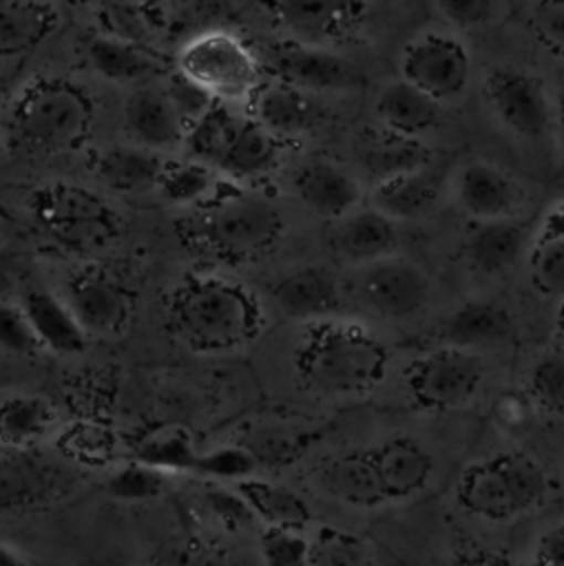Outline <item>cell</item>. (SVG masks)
<instances>
[{
	"label": "cell",
	"mask_w": 564,
	"mask_h": 566,
	"mask_svg": "<svg viewBox=\"0 0 564 566\" xmlns=\"http://www.w3.org/2000/svg\"><path fill=\"white\" fill-rule=\"evenodd\" d=\"M442 418L414 416V424L323 458L314 482L336 504L361 513L407 511L442 495L478 433H449Z\"/></svg>",
	"instance_id": "1"
},
{
	"label": "cell",
	"mask_w": 564,
	"mask_h": 566,
	"mask_svg": "<svg viewBox=\"0 0 564 566\" xmlns=\"http://www.w3.org/2000/svg\"><path fill=\"white\" fill-rule=\"evenodd\" d=\"M440 497L467 524L504 535L553 511L560 493L544 458L502 433L489 444L473 440Z\"/></svg>",
	"instance_id": "2"
},
{
	"label": "cell",
	"mask_w": 564,
	"mask_h": 566,
	"mask_svg": "<svg viewBox=\"0 0 564 566\" xmlns=\"http://www.w3.org/2000/svg\"><path fill=\"white\" fill-rule=\"evenodd\" d=\"M299 327L292 369L305 394L352 402L365 400L387 385L396 354L365 318L338 314Z\"/></svg>",
	"instance_id": "3"
},
{
	"label": "cell",
	"mask_w": 564,
	"mask_h": 566,
	"mask_svg": "<svg viewBox=\"0 0 564 566\" xmlns=\"http://www.w3.org/2000/svg\"><path fill=\"white\" fill-rule=\"evenodd\" d=\"M168 332L190 352L223 356L250 347L265 329V305L246 283L197 270L181 276L164 301Z\"/></svg>",
	"instance_id": "4"
},
{
	"label": "cell",
	"mask_w": 564,
	"mask_h": 566,
	"mask_svg": "<svg viewBox=\"0 0 564 566\" xmlns=\"http://www.w3.org/2000/svg\"><path fill=\"white\" fill-rule=\"evenodd\" d=\"M498 360L449 345L422 343L403 360L396 358L389 380L396 385L405 413L425 418L476 416L478 407L487 402L493 407L502 394L493 391Z\"/></svg>",
	"instance_id": "5"
},
{
	"label": "cell",
	"mask_w": 564,
	"mask_h": 566,
	"mask_svg": "<svg viewBox=\"0 0 564 566\" xmlns=\"http://www.w3.org/2000/svg\"><path fill=\"white\" fill-rule=\"evenodd\" d=\"M283 228L272 199L237 184L179 219V237L190 250L230 265L263 256L281 241Z\"/></svg>",
	"instance_id": "6"
},
{
	"label": "cell",
	"mask_w": 564,
	"mask_h": 566,
	"mask_svg": "<svg viewBox=\"0 0 564 566\" xmlns=\"http://www.w3.org/2000/svg\"><path fill=\"white\" fill-rule=\"evenodd\" d=\"M394 544L391 559L400 566H515L504 535L467 524L440 495L400 511Z\"/></svg>",
	"instance_id": "7"
},
{
	"label": "cell",
	"mask_w": 564,
	"mask_h": 566,
	"mask_svg": "<svg viewBox=\"0 0 564 566\" xmlns=\"http://www.w3.org/2000/svg\"><path fill=\"white\" fill-rule=\"evenodd\" d=\"M93 104L84 88L64 77H35L13 97L4 133L27 155H66L88 139Z\"/></svg>",
	"instance_id": "8"
},
{
	"label": "cell",
	"mask_w": 564,
	"mask_h": 566,
	"mask_svg": "<svg viewBox=\"0 0 564 566\" xmlns=\"http://www.w3.org/2000/svg\"><path fill=\"white\" fill-rule=\"evenodd\" d=\"M281 142L259 126L248 111L217 102L186 130V157L201 161L241 186L270 175L281 159Z\"/></svg>",
	"instance_id": "9"
},
{
	"label": "cell",
	"mask_w": 564,
	"mask_h": 566,
	"mask_svg": "<svg viewBox=\"0 0 564 566\" xmlns=\"http://www.w3.org/2000/svg\"><path fill=\"white\" fill-rule=\"evenodd\" d=\"M345 272V298L369 321L385 327H416L434 321L436 279L405 250Z\"/></svg>",
	"instance_id": "10"
},
{
	"label": "cell",
	"mask_w": 564,
	"mask_h": 566,
	"mask_svg": "<svg viewBox=\"0 0 564 566\" xmlns=\"http://www.w3.org/2000/svg\"><path fill=\"white\" fill-rule=\"evenodd\" d=\"M29 214L42 237L71 252H100L119 237V214L86 186L51 181L29 197Z\"/></svg>",
	"instance_id": "11"
},
{
	"label": "cell",
	"mask_w": 564,
	"mask_h": 566,
	"mask_svg": "<svg viewBox=\"0 0 564 566\" xmlns=\"http://www.w3.org/2000/svg\"><path fill=\"white\" fill-rule=\"evenodd\" d=\"M480 97L489 117L509 137L522 144H555L560 97L537 71L493 64L480 77Z\"/></svg>",
	"instance_id": "12"
},
{
	"label": "cell",
	"mask_w": 564,
	"mask_h": 566,
	"mask_svg": "<svg viewBox=\"0 0 564 566\" xmlns=\"http://www.w3.org/2000/svg\"><path fill=\"white\" fill-rule=\"evenodd\" d=\"M175 71L206 88L217 102L232 106H248L265 82L254 51L226 29H208L184 42Z\"/></svg>",
	"instance_id": "13"
},
{
	"label": "cell",
	"mask_w": 564,
	"mask_h": 566,
	"mask_svg": "<svg viewBox=\"0 0 564 566\" xmlns=\"http://www.w3.org/2000/svg\"><path fill=\"white\" fill-rule=\"evenodd\" d=\"M396 75L440 106L460 104L476 80V62L464 35L429 27L409 35L396 57Z\"/></svg>",
	"instance_id": "14"
},
{
	"label": "cell",
	"mask_w": 564,
	"mask_h": 566,
	"mask_svg": "<svg viewBox=\"0 0 564 566\" xmlns=\"http://www.w3.org/2000/svg\"><path fill=\"white\" fill-rule=\"evenodd\" d=\"M447 208L467 223L526 217V190L502 164L484 155H467L447 166Z\"/></svg>",
	"instance_id": "15"
},
{
	"label": "cell",
	"mask_w": 564,
	"mask_h": 566,
	"mask_svg": "<svg viewBox=\"0 0 564 566\" xmlns=\"http://www.w3.org/2000/svg\"><path fill=\"white\" fill-rule=\"evenodd\" d=\"M520 338V323L509 303L493 294H469L445 307L427 325L422 343L502 358Z\"/></svg>",
	"instance_id": "16"
},
{
	"label": "cell",
	"mask_w": 564,
	"mask_h": 566,
	"mask_svg": "<svg viewBox=\"0 0 564 566\" xmlns=\"http://www.w3.org/2000/svg\"><path fill=\"white\" fill-rule=\"evenodd\" d=\"M272 77L288 82L314 97L352 93L365 86L363 69L334 46L285 40L268 51Z\"/></svg>",
	"instance_id": "17"
},
{
	"label": "cell",
	"mask_w": 564,
	"mask_h": 566,
	"mask_svg": "<svg viewBox=\"0 0 564 566\" xmlns=\"http://www.w3.org/2000/svg\"><path fill=\"white\" fill-rule=\"evenodd\" d=\"M531 230L526 217L467 223L458 241V263L480 285H498L522 272Z\"/></svg>",
	"instance_id": "18"
},
{
	"label": "cell",
	"mask_w": 564,
	"mask_h": 566,
	"mask_svg": "<svg viewBox=\"0 0 564 566\" xmlns=\"http://www.w3.org/2000/svg\"><path fill=\"white\" fill-rule=\"evenodd\" d=\"M290 192L314 217L332 223L367 201L363 177L330 157H312L290 175Z\"/></svg>",
	"instance_id": "19"
},
{
	"label": "cell",
	"mask_w": 564,
	"mask_h": 566,
	"mask_svg": "<svg viewBox=\"0 0 564 566\" xmlns=\"http://www.w3.org/2000/svg\"><path fill=\"white\" fill-rule=\"evenodd\" d=\"M62 296L88 336H117L130 323L133 294L108 270L84 268L71 274Z\"/></svg>",
	"instance_id": "20"
},
{
	"label": "cell",
	"mask_w": 564,
	"mask_h": 566,
	"mask_svg": "<svg viewBox=\"0 0 564 566\" xmlns=\"http://www.w3.org/2000/svg\"><path fill=\"white\" fill-rule=\"evenodd\" d=\"M270 301L279 316L305 325L345 314V283L327 265H299L270 283Z\"/></svg>",
	"instance_id": "21"
},
{
	"label": "cell",
	"mask_w": 564,
	"mask_h": 566,
	"mask_svg": "<svg viewBox=\"0 0 564 566\" xmlns=\"http://www.w3.org/2000/svg\"><path fill=\"white\" fill-rule=\"evenodd\" d=\"M447 168L434 161L391 175L367 188V203L400 228L429 221L447 206Z\"/></svg>",
	"instance_id": "22"
},
{
	"label": "cell",
	"mask_w": 564,
	"mask_h": 566,
	"mask_svg": "<svg viewBox=\"0 0 564 566\" xmlns=\"http://www.w3.org/2000/svg\"><path fill=\"white\" fill-rule=\"evenodd\" d=\"M268 9L288 40L336 49L365 18L367 0H270Z\"/></svg>",
	"instance_id": "23"
},
{
	"label": "cell",
	"mask_w": 564,
	"mask_h": 566,
	"mask_svg": "<svg viewBox=\"0 0 564 566\" xmlns=\"http://www.w3.org/2000/svg\"><path fill=\"white\" fill-rule=\"evenodd\" d=\"M403 230L367 201L327 223V250L343 270L363 268L403 252Z\"/></svg>",
	"instance_id": "24"
},
{
	"label": "cell",
	"mask_w": 564,
	"mask_h": 566,
	"mask_svg": "<svg viewBox=\"0 0 564 566\" xmlns=\"http://www.w3.org/2000/svg\"><path fill=\"white\" fill-rule=\"evenodd\" d=\"M73 475L33 451L0 449V511H31L71 491Z\"/></svg>",
	"instance_id": "25"
},
{
	"label": "cell",
	"mask_w": 564,
	"mask_h": 566,
	"mask_svg": "<svg viewBox=\"0 0 564 566\" xmlns=\"http://www.w3.org/2000/svg\"><path fill=\"white\" fill-rule=\"evenodd\" d=\"M122 119L130 144L161 155L184 148L186 124L168 99L164 84L144 82L133 86L124 99Z\"/></svg>",
	"instance_id": "26"
},
{
	"label": "cell",
	"mask_w": 564,
	"mask_h": 566,
	"mask_svg": "<svg viewBox=\"0 0 564 566\" xmlns=\"http://www.w3.org/2000/svg\"><path fill=\"white\" fill-rule=\"evenodd\" d=\"M533 296L555 305L564 298V197L533 223L522 272Z\"/></svg>",
	"instance_id": "27"
},
{
	"label": "cell",
	"mask_w": 564,
	"mask_h": 566,
	"mask_svg": "<svg viewBox=\"0 0 564 566\" xmlns=\"http://www.w3.org/2000/svg\"><path fill=\"white\" fill-rule=\"evenodd\" d=\"M372 111L378 128L403 139L427 144V137L442 124L445 106L396 75L376 88Z\"/></svg>",
	"instance_id": "28"
},
{
	"label": "cell",
	"mask_w": 564,
	"mask_h": 566,
	"mask_svg": "<svg viewBox=\"0 0 564 566\" xmlns=\"http://www.w3.org/2000/svg\"><path fill=\"white\" fill-rule=\"evenodd\" d=\"M246 111L281 144L305 137L321 117L314 95L276 77L259 86Z\"/></svg>",
	"instance_id": "29"
},
{
	"label": "cell",
	"mask_w": 564,
	"mask_h": 566,
	"mask_svg": "<svg viewBox=\"0 0 564 566\" xmlns=\"http://www.w3.org/2000/svg\"><path fill=\"white\" fill-rule=\"evenodd\" d=\"M518 391L533 416L564 429V345L533 349L522 365Z\"/></svg>",
	"instance_id": "30"
},
{
	"label": "cell",
	"mask_w": 564,
	"mask_h": 566,
	"mask_svg": "<svg viewBox=\"0 0 564 566\" xmlns=\"http://www.w3.org/2000/svg\"><path fill=\"white\" fill-rule=\"evenodd\" d=\"M42 349L58 356L84 352L88 334L77 323L62 294L49 290H29L20 303Z\"/></svg>",
	"instance_id": "31"
},
{
	"label": "cell",
	"mask_w": 564,
	"mask_h": 566,
	"mask_svg": "<svg viewBox=\"0 0 564 566\" xmlns=\"http://www.w3.org/2000/svg\"><path fill=\"white\" fill-rule=\"evenodd\" d=\"M84 57L100 77L115 84H128L130 88L150 82L161 71V64L153 53L117 33H95L86 38Z\"/></svg>",
	"instance_id": "32"
},
{
	"label": "cell",
	"mask_w": 564,
	"mask_h": 566,
	"mask_svg": "<svg viewBox=\"0 0 564 566\" xmlns=\"http://www.w3.org/2000/svg\"><path fill=\"white\" fill-rule=\"evenodd\" d=\"M166 159V155L137 144H117L97 155L95 175L113 192L142 195L157 190Z\"/></svg>",
	"instance_id": "33"
},
{
	"label": "cell",
	"mask_w": 564,
	"mask_h": 566,
	"mask_svg": "<svg viewBox=\"0 0 564 566\" xmlns=\"http://www.w3.org/2000/svg\"><path fill=\"white\" fill-rule=\"evenodd\" d=\"M356 150L358 168L354 170L363 177L367 188L380 179L434 161L425 142L403 139L378 128L376 124L365 135H361Z\"/></svg>",
	"instance_id": "34"
},
{
	"label": "cell",
	"mask_w": 564,
	"mask_h": 566,
	"mask_svg": "<svg viewBox=\"0 0 564 566\" xmlns=\"http://www.w3.org/2000/svg\"><path fill=\"white\" fill-rule=\"evenodd\" d=\"M58 427V409L35 394H13L0 400V449L33 451Z\"/></svg>",
	"instance_id": "35"
},
{
	"label": "cell",
	"mask_w": 564,
	"mask_h": 566,
	"mask_svg": "<svg viewBox=\"0 0 564 566\" xmlns=\"http://www.w3.org/2000/svg\"><path fill=\"white\" fill-rule=\"evenodd\" d=\"M55 24L58 9L49 0H0V60L27 55Z\"/></svg>",
	"instance_id": "36"
},
{
	"label": "cell",
	"mask_w": 564,
	"mask_h": 566,
	"mask_svg": "<svg viewBox=\"0 0 564 566\" xmlns=\"http://www.w3.org/2000/svg\"><path fill=\"white\" fill-rule=\"evenodd\" d=\"M234 489L252 511L254 520H261L265 526L307 531L312 524V509L307 500L285 484L252 475L237 482Z\"/></svg>",
	"instance_id": "37"
},
{
	"label": "cell",
	"mask_w": 564,
	"mask_h": 566,
	"mask_svg": "<svg viewBox=\"0 0 564 566\" xmlns=\"http://www.w3.org/2000/svg\"><path fill=\"white\" fill-rule=\"evenodd\" d=\"M307 566H387L374 542L336 524L314 526Z\"/></svg>",
	"instance_id": "38"
},
{
	"label": "cell",
	"mask_w": 564,
	"mask_h": 566,
	"mask_svg": "<svg viewBox=\"0 0 564 566\" xmlns=\"http://www.w3.org/2000/svg\"><path fill=\"white\" fill-rule=\"evenodd\" d=\"M226 181L228 179L217 175L212 168L190 157L166 159L164 172L157 184V192L173 206L195 210L208 203L212 197H217L223 190L221 184Z\"/></svg>",
	"instance_id": "39"
},
{
	"label": "cell",
	"mask_w": 564,
	"mask_h": 566,
	"mask_svg": "<svg viewBox=\"0 0 564 566\" xmlns=\"http://www.w3.org/2000/svg\"><path fill=\"white\" fill-rule=\"evenodd\" d=\"M197 455L199 451L195 449L190 433L181 424H161L148 431L137 440L133 451V460H139L166 473H192Z\"/></svg>",
	"instance_id": "40"
},
{
	"label": "cell",
	"mask_w": 564,
	"mask_h": 566,
	"mask_svg": "<svg viewBox=\"0 0 564 566\" xmlns=\"http://www.w3.org/2000/svg\"><path fill=\"white\" fill-rule=\"evenodd\" d=\"M515 566H564V511H549L526 524Z\"/></svg>",
	"instance_id": "41"
},
{
	"label": "cell",
	"mask_w": 564,
	"mask_h": 566,
	"mask_svg": "<svg viewBox=\"0 0 564 566\" xmlns=\"http://www.w3.org/2000/svg\"><path fill=\"white\" fill-rule=\"evenodd\" d=\"M431 9L440 27L469 35L500 24L506 15V0H431Z\"/></svg>",
	"instance_id": "42"
},
{
	"label": "cell",
	"mask_w": 564,
	"mask_h": 566,
	"mask_svg": "<svg viewBox=\"0 0 564 566\" xmlns=\"http://www.w3.org/2000/svg\"><path fill=\"white\" fill-rule=\"evenodd\" d=\"M168 489V473L144 464L139 460H128L119 464L106 482L111 497L122 502H146L159 497Z\"/></svg>",
	"instance_id": "43"
},
{
	"label": "cell",
	"mask_w": 564,
	"mask_h": 566,
	"mask_svg": "<svg viewBox=\"0 0 564 566\" xmlns=\"http://www.w3.org/2000/svg\"><path fill=\"white\" fill-rule=\"evenodd\" d=\"M259 460L246 444H221L210 451H201L195 460L192 473L212 482H241L254 475Z\"/></svg>",
	"instance_id": "44"
},
{
	"label": "cell",
	"mask_w": 564,
	"mask_h": 566,
	"mask_svg": "<svg viewBox=\"0 0 564 566\" xmlns=\"http://www.w3.org/2000/svg\"><path fill=\"white\" fill-rule=\"evenodd\" d=\"M62 453L75 462L104 464L115 455V438L100 422H73L60 438Z\"/></svg>",
	"instance_id": "45"
},
{
	"label": "cell",
	"mask_w": 564,
	"mask_h": 566,
	"mask_svg": "<svg viewBox=\"0 0 564 566\" xmlns=\"http://www.w3.org/2000/svg\"><path fill=\"white\" fill-rule=\"evenodd\" d=\"M146 566H239L223 546L203 537H181L164 544Z\"/></svg>",
	"instance_id": "46"
},
{
	"label": "cell",
	"mask_w": 564,
	"mask_h": 566,
	"mask_svg": "<svg viewBox=\"0 0 564 566\" xmlns=\"http://www.w3.org/2000/svg\"><path fill=\"white\" fill-rule=\"evenodd\" d=\"M265 566H307L310 533L301 528L265 526L259 535Z\"/></svg>",
	"instance_id": "47"
},
{
	"label": "cell",
	"mask_w": 564,
	"mask_h": 566,
	"mask_svg": "<svg viewBox=\"0 0 564 566\" xmlns=\"http://www.w3.org/2000/svg\"><path fill=\"white\" fill-rule=\"evenodd\" d=\"M526 22L533 38L553 57L564 60V0H531Z\"/></svg>",
	"instance_id": "48"
},
{
	"label": "cell",
	"mask_w": 564,
	"mask_h": 566,
	"mask_svg": "<svg viewBox=\"0 0 564 566\" xmlns=\"http://www.w3.org/2000/svg\"><path fill=\"white\" fill-rule=\"evenodd\" d=\"M164 88H166V95L173 102L177 115L186 124V130L192 124H197L217 104V99L206 88H201L199 84H195L192 80L181 75L179 71H170L166 75Z\"/></svg>",
	"instance_id": "49"
},
{
	"label": "cell",
	"mask_w": 564,
	"mask_h": 566,
	"mask_svg": "<svg viewBox=\"0 0 564 566\" xmlns=\"http://www.w3.org/2000/svg\"><path fill=\"white\" fill-rule=\"evenodd\" d=\"M201 500L210 517L228 531H241L254 520L252 511L248 509L243 497L237 493V489L228 491L219 484H210L203 489Z\"/></svg>",
	"instance_id": "50"
},
{
	"label": "cell",
	"mask_w": 564,
	"mask_h": 566,
	"mask_svg": "<svg viewBox=\"0 0 564 566\" xmlns=\"http://www.w3.org/2000/svg\"><path fill=\"white\" fill-rule=\"evenodd\" d=\"M0 347L15 356H35L42 349L20 305L0 303Z\"/></svg>",
	"instance_id": "51"
},
{
	"label": "cell",
	"mask_w": 564,
	"mask_h": 566,
	"mask_svg": "<svg viewBox=\"0 0 564 566\" xmlns=\"http://www.w3.org/2000/svg\"><path fill=\"white\" fill-rule=\"evenodd\" d=\"M551 325H553L555 343L564 345V298H560V301L553 305V312H551Z\"/></svg>",
	"instance_id": "52"
},
{
	"label": "cell",
	"mask_w": 564,
	"mask_h": 566,
	"mask_svg": "<svg viewBox=\"0 0 564 566\" xmlns=\"http://www.w3.org/2000/svg\"><path fill=\"white\" fill-rule=\"evenodd\" d=\"M0 566H31L15 548L0 544Z\"/></svg>",
	"instance_id": "53"
},
{
	"label": "cell",
	"mask_w": 564,
	"mask_h": 566,
	"mask_svg": "<svg viewBox=\"0 0 564 566\" xmlns=\"http://www.w3.org/2000/svg\"><path fill=\"white\" fill-rule=\"evenodd\" d=\"M555 148L564 164V93L560 95V111H557V135H555Z\"/></svg>",
	"instance_id": "54"
},
{
	"label": "cell",
	"mask_w": 564,
	"mask_h": 566,
	"mask_svg": "<svg viewBox=\"0 0 564 566\" xmlns=\"http://www.w3.org/2000/svg\"><path fill=\"white\" fill-rule=\"evenodd\" d=\"M111 9H124V11H139L142 7L150 4L153 0H102Z\"/></svg>",
	"instance_id": "55"
},
{
	"label": "cell",
	"mask_w": 564,
	"mask_h": 566,
	"mask_svg": "<svg viewBox=\"0 0 564 566\" xmlns=\"http://www.w3.org/2000/svg\"><path fill=\"white\" fill-rule=\"evenodd\" d=\"M0 91H2V88H0Z\"/></svg>",
	"instance_id": "56"
},
{
	"label": "cell",
	"mask_w": 564,
	"mask_h": 566,
	"mask_svg": "<svg viewBox=\"0 0 564 566\" xmlns=\"http://www.w3.org/2000/svg\"><path fill=\"white\" fill-rule=\"evenodd\" d=\"M398 566H400V564H398Z\"/></svg>",
	"instance_id": "57"
}]
</instances>
